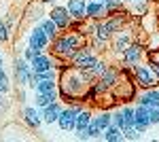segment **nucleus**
<instances>
[{
  "label": "nucleus",
  "mask_w": 159,
  "mask_h": 142,
  "mask_svg": "<svg viewBox=\"0 0 159 142\" xmlns=\"http://www.w3.org/2000/svg\"><path fill=\"white\" fill-rule=\"evenodd\" d=\"M148 121H151V127L159 125V108H151V112H148Z\"/></svg>",
  "instance_id": "obj_35"
},
{
  "label": "nucleus",
  "mask_w": 159,
  "mask_h": 142,
  "mask_svg": "<svg viewBox=\"0 0 159 142\" xmlns=\"http://www.w3.org/2000/svg\"><path fill=\"white\" fill-rule=\"evenodd\" d=\"M108 17L106 11V2H96V0H87V19L91 21H102Z\"/></svg>",
  "instance_id": "obj_18"
},
{
  "label": "nucleus",
  "mask_w": 159,
  "mask_h": 142,
  "mask_svg": "<svg viewBox=\"0 0 159 142\" xmlns=\"http://www.w3.org/2000/svg\"><path fill=\"white\" fill-rule=\"evenodd\" d=\"M38 53H40V51H38V49H34V47H30V45H25V47L21 49V55H24L28 62H32V59L36 57Z\"/></svg>",
  "instance_id": "obj_33"
},
{
  "label": "nucleus",
  "mask_w": 159,
  "mask_h": 142,
  "mask_svg": "<svg viewBox=\"0 0 159 142\" xmlns=\"http://www.w3.org/2000/svg\"><path fill=\"white\" fill-rule=\"evenodd\" d=\"M93 117V112H91V108L83 106L79 110V115H76V123H74V131H85V127L89 125V121Z\"/></svg>",
  "instance_id": "obj_21"
},
{
  "label": "nucleus",
  "mask_w": 159,
  "mask_h": 142,
  "mask_svg": "<svg viewBox=\"0 0 159 142\" xmlns=\"http://www.w3.org/2000/svg\"><path fill=\"white\" fill-rule=\"evenodd\" d=\"M96 2H106V0H96Z\"/></svg>",
  "instance_id": "obj_39"
},
{
  "label": "nucleus",
  "mask_w": 159,
  "mask_h": 142,
  "mask_svg": "<svg viewBox=\"0 0 159 142\" xmlns=\"http://www.w3.org/2000/svg\"><path fill=\"white\" fill-rule=\"evenodd\" d=\"M30 66H32V72H45V70H49V68L55 66V57L51 55L49 51H40L36 57L30 62Z\"/></svg>",
  "instance_id": "obj_15"
},
{
  "label": "nucleus",
  "mask_w": 159,
  "mask_h": 142,
  "mask_svg": "<svg viewBox=\"0 0 159 142\" xmlns=\"http://www.w3.org/2000/svg\"><path fill=\"white\" fill-rule=\"evenodd\" d=\"M121 115H123V130L134 125V106L132 104H123L121 106Z\"/></svg>",
  "instance_id": "obj_28"
},
{
  "label": "nucleus",
  "mask_w": 159,
  "mask_h": 142,
  "mask_svg": "<svg viewBox=\"0 0 159 142\" xmlns=\"http://www.w3.org/2000/svg\"><path fill=\"white\" fill-rule=\"evenodd\" d=\"M25 45L38 49V51H47V49H49V45H51V40L47 38V34L43 32V28H40L38 24H34L32 28H30L28 36H25Z\"/></svg>",
  "instance_id": "obj_10"
},
{
  "label": "nucleus",
  "mask_w": 159,
  "mask_h": 142,
  "mask_svg": "<svg viewBox=\"0 0 159 142\" xmlns=\"http://www.w3.org/2000/svg\"><path fill=\"white\" fill-rule=\"evenodd\" d=\"M148 112H151V108H148V106L138 104V102H136V106H134V125H132V127H136L140 134H147L148 127H151Z\"/></svg>",
  "instance_id": "obj_12"
},
{
  "label": "nucleus",
  "mask_w": 159,
  "mask_h": 142,
  "mask_svg": "<svg viewBox=\"0 0 159 142\" xmlns=\"http://www.w3.org/2000/svg\"><path fill=\"white\" fill-rule=\"evenodd\" d=\"M47 15V11H45V4L43 2H38V0H32L28 7H25V11H24V21L25 24H38L43 17Z\"/></svg>",
  "instance_id": "obj_13"
},
{
  "label": "nucleus",
  "mask_w": 159,
  "mask_h": 142,
  "mask_svg": "<svg viewBox=\"0 0 159 142\" xmlns=\"http://www.w3.org/2000/svg\"><path fill=\"white\" fill-rule=\"evenodd\" d=\"M144 57H147V47L142 45V43H136V40H132L129 45H127V49L121 53V64L123 66H129V68H134L136 64H140V62H144Z\"/></svg>",
  "instance_id": "obj_5"
},
{
  "label": "nucleus",
  "mask_w": 159,
  "mask_h": 142,
  "mask_svg": "<svg viewBox=\"0 0 159 142\" xmlns=\"http://www.w3.org/2000/svg\"><path fill=\"white\" fill-rule=\"evenodd\" d=\"M89 45V36L81 34V32H74V30H64L51 40V55L55 59H61V62H70L72 55L79 51L81 47Z\"/></svg>",
  "instance_id": "obj_2"
},
{
  "label": "nucleus",
  "mask_w": 159,
  "mask_h": 142,
  "mask_svg": "<svg viewBox=\"0 0 159 142\" xmlns=\"http://www.w3.org/2000/svg\"><path fill=\"white\" fill-rule=\"evenodd\" d=\"M98 57H100V53H96L89 45H85V47H81L72 55L70 64H72L74 68H79V70H87V68H91V66L98 62Z\"/></svg>",
  "instance_id": "obj_6"
},
{
  "label": "nucleus",
  "mask_w": 159,
  "mask_h": 142,
  "mask_svg": "<svg viewBox=\"0 0 159 142\" xmlns=\"http://www.w3.org/2000/svg\"><path fill=\"white\" fill-rule=\"evenodd\" d=\"M34 94H57V81H51V79L38 81L36 87H34Z\"/></svg>",
  "instance_id": "obj_24"
},
{
  "label": "nucleus",
  "mask_w": 159,
  "mask_h": 142,
  "mask_svg": "<svg viewBox=\"0 0 159 142\" xmlns=\"http://www.w3.org/2000/svg\"><path fill=\"white\" fill-rule=\"evenodd\" d=\"M38 25L43 28V32L47 34V38H49V40H53L55 36L60 34V30H57V25H55V21H53L51 17H47V15H45V17H43V19L38 21Z\"/></svg>",
  "instance_id": "obj_23"
},
{
  "label": "nucleus",
  "mask_w": 159,
  "mask_h": 142,
  "mask_svg": "<svg viewBox=\"0 0 159 142\" xmlns=\"http://www.w3.org/2000/svg\"><path fill=\"white\" fill-rule=\"evenodd\" d=\"M144 62H147V66H148V70H151V74H153V79H155V83L159 85V59L153 53H147Z\"/></svg>",
  "instance_id": "obj_27"
},
{
  "label": "nucleus",
  "mask_w": 159,
  "mask_h": 142,
  "mask_svg": "<svg viewBox=\"0 0 159 142\" xmlns=\"http://www.w3.org/2000/svg\"><path fill=\"white\" fill-rule=\"evenodd\" d=\"M110 123H112V125H117V127H121V130H123V115H121V108H117V110H112V117H110Z\"/></svg>",
  "instance_id": "obj_34"
},
{
  "label": "nucleus",
  "mask_w": 159,
  "mask_h": 142,
  "mask_svg": "<svg viewBox=\"0 0 159 142\" xmlns=\"http://www.w3.org/2000/svg\"><path fill=\"white\" fill-rule=\"evenodd\" d=\"M138 104H144L148 108H159V87H148V89H140L136 95Z\"/></svg>",
  "instance_id": "obj_14"
},
{
  "label": "nucleus",
  "mask_w": 159,
  "mask_h": 142,
  "mask_svg": "<svg viewBox=\"0 0 159 142\" xmlns=\"http://www.w3.org/2000/svg\"><path fill=\"white\" fill-rule=\"evenodd\" d=\"M64 4H66L68 15L72 19H76V21H85L87 19V0H66Z\"/></svg>",
  "instance_id": "obj_16"
},
{
  "label": "nucleus",
  "mask_w": 159,
  "mask_h": 142,
  "mask_svg": "<svg viewBox=\"0 0 159 142\" xmlns=\"http://www.w3.org/2000/svg\"><path fill=\"white\" fill-rule=\"evenodd\" d=\"M110 117H112V110L104 108V110H100V112H96V115H93V121L98 123L100 130L104 131V130H106V127L110 125Z\"/></svg>",
  "instance_id": "obj_25"
},
{
  "label": "nucleus",
  "mask_w": 159,
  "mask_h": 142,
  "mask_svg": "<svg viewBox=\"0 0 159 142\" xmlns=\"http://www.w3.org/2000/svg\"><path fill=\"white\" fill-rule=\"evenodd\" d=\"M11 2H21V0H11Z\"/></svg>",
  "instance_id": "obj_40"
},
{
  "label": "nucleus",
  "mask_w": 159,
  "mask_h": 142,
  "mask_svg": "<svg viewBox=\"0 0 159 142\" xmlns=\"http://www.w3.org/2000/svg\"><path fill=\"white\" fill-rule=\"evenodd\" d=\"M112 34H115V32H112V28L108 25L106 19H102V21H96V24H93V34H91V36H96V38L104 40V43H110Z\"/></svg>",
  "instance_id": "obj_20"
},
{
  "label": "nucleus",
  "mask_w": 159,
  "mask_h": 142,
  "mask_svg": "<svg viewBox=\"0 0 159 142\" xmlns=\"http://www.w3.org/2000/svg\"><path fill=\"white\" fill-rule=\"evenodd\" d=\"M132 40H134V38H132V32H129L127 28L115 32L112 38H110V43H108V53L115 55V57H121V53L127 49V45H129Z\"/></svg>",
  "instance_id": "obj_7"
},
{
  "label": "nucleus",
  "mask_w": 159,
  "mask_h": 142,
  "mask_svg": "<svg viewBox=\"0 0 159 142\" xmlns=\"http://www.w3.org/2000/svg\"><path fill=\"white\" fill-rule=\"evenodd\" d=\"M4 64V55H2V51H0V66Z\"/></svg>",
  "instance_id": "obj_38"
},
{
  "label": "nucleus",
  "mask_w": 159,
  "mask_h": 142,
  "mask_svg": "<svg viewBox=\"0 0 159 142\" xmlns=\"http://www.w3.org/2000/svg\"><path fill=\"white\" fill-rule=\"evenodd\" d=\"M38 2H43V4H55L57 0H38Z\"/></svg>",
  "instance_id": "obj_36"
},
{
  "label": "nucleus",
  "mask_w": 159,
  "mask_h": 142,
  "mask_svg": "<svg viewBox=\"0 0 159 142\" xmlns=\"http://www.w3.org/2000/svg\"><path fill=\"white\" fill-rule=\"evenodd\" d=\"M55 100H60L57 94H34V106L45 108V106H49L51 102H55Z\"/></svg>",
  "instance_id": "obj_26"
},
{
  "label": "nucleus",
  "mask_w": 159,
  "mask_h": 142,
  "mask_svg": "<svg viewBox=\"0 0 159 142\" xmlns=\"http://www.w3.org/2000/svg\"><path fill=\"white\" fill-rule=\"evenodd\" d=\"M85 106L83 102H76V104H64L60 112V119H57V127L61 131H74V123H76V115L79 110Z\"/></svg>",
  "instance_id": "obj_4"
},
{
  "label": "nucleus",
  "mask_w": 159,
  "mask_h": 142,
  "mask_svg": "<svg viewBox=\"0 0 159 142\" xmlns=\"http://www.w3.org/2000/svg\"><path fill=\"white\" fill-rule=\"evenodd\" d=\"M13 79L17 87H30V79H32V66L24 55H17L13 59Z\"/></svg>",
  "instance_id": "obj_3"
},
{
  "label": "nucleus",
  "mask_w": 159,
  "mask_h": 142,
  "mask_svg": "<svg viewBox=\"0 0 159 142\" xmlns=\"http://www.w3.org/2000/svg\"><path fill=\"white\" fill-rule=\"evenodd\" d=\"M102 140H106V142H123V130L110 123L108 127L102 131Z\"/></svg>",
  "instance_id": "obj_22"
},
{
  "label": "nucleus",
  "mask_w": 159,
  "mask_h": 142,
  "mask_svg": "<svg viewBox=\"0 0 159 142\" xmlns=\"http://www.w3.org/2000/svg\"><path fill=\"white\" fill-rule=\"evenodd\" d=\"M100 81L106 85L108 89H112L115 85L119 83V66L117 64H108V68L102 72V76H100Z\"/></svg>",
  "instance_id": "obj_19"
},
{
  "label": "nucleus",
  "mask_w": 159,
  "mask_h": 142,
  "mask_svg": "<svg viewBox=\"0 0 159 142\" xmlns=\"http://www.w3.org/2000/svg\"><path fill=\"white\" fill-rule=\"evenodd\" d=\"M21 121L25 123V127L32 131H38L43 125V112L38 106H24L21 108Z\"/></svg>",
  "instance_id": "obj_11"
},
{
  "label": "nucleus",
  "mask_w": 159,
  "mask_h": 142,
  "mask_svg": "<svg viewBox=\"0 0 159 142\" xmlns=\"http://www.w3.org/2000/svg\"><path fill=\"white\" fill-rule=\"evenodd\" d=\"M132 72H134V81H136V85H138V89L159 87V85L155 83V79H153V74H151V70H148L147 62H140V64H136L134 68H132Z\"/></svg>",
  "instance_id": "obj_8"
},
{
  "label": "nucleus",
  "mask_w": 159,
  "mask_h": 142,
  "mask_svg": "<svg viewBox=\"0 0 159 142\" xmlns=\"http://www.w3.org/2000/svg\"><path fill=\"white\" fill-rule=\"evenodd\" d=\"M134 2H142V0H123V4H134Z\"/></svg>",
  "instance_id": "obj_37"
},
{
  "label": "nucleus",
  "mask_w": 159,
  "mask_h": 142,
  "mask_svg": "<svg viewBox=\"0 0 159 142\" xmlns=\"http://www.w3.org/2000/svg\"><path fill=\"white\" fill-rule=\"evenodd\" d=\"M140 138H142V134L136 130V127H125V130H123V140L134 142V140H140Z\"/></svg>",
  "instance_id": "obj_32"
},
{
  "label": "nucleus",
  "mask_w": 159,
  "mask_h": 142,
  "mask_svg": "<svg viewBox=\"0 0 159 142\" xmlns=\"http://www.w3.org/2000/svg\"><path fill=\"white\" fill-rule=\"evenodd\" d=\"M7 94H11V79H9L7 70L0 66V95H7Z\"/></svg>",
  "instance_id": "obj_29"
},
{
  "label": "nucleus",
  "mask_w": 159,
  "mask_h": 142,
  "mask_svg": "<svg viewBox=\"0 0 159 142\" xmlns=\"http://www.w3.org/2000/svg\"><path fill=\"white\" fill-rule=\"evenodd\" d=\"M85 131L89 134V140H100V138H102V130L98 127V123L93 121V117H91V121H89V125L85 127Z\"/></svg>",
  "instance_id": "obj_30"
},
{
  "label": "nucleus",
  "mask_w": 159,
  "mask_h": 142,
  "mask_svg": "<svg viewBox=\"0 0 159 142\" xmlns=\"http://www.w3.org/2000/svg\"><path fill=\"white\" fill-rule=\"evenodd\" d=\"M11 36L13 32L9 30V25L4 19H0V45H7V43H11Z\"/></svg>",
  "instance_id": "obj_31"
},
{
  "label": "nucleus",
  "mask_w": 159,
  "mask_h": 142,
  "mask_svg": "<svg viewBox=\"0 0 159 142\" xmlns=\"http://www.w3.org/2000/svg\"><path fill=\"white\" fill-rule=\"evenodd\" d=\"M89 85H91V81L83 74V70L74 68L72 64L68 62L60 70V76H57V94H60V100L64 104H76V102H81L85 91L89 89Z\"/></svg>",
  "instance_id": "obj_1"
},
{
  "label": "nucleus",
  "mask_w": 159,
  "mask_h": 142,
  "mask_svg": "<svg viewBox=\"0 0 159 142\" xmlns=\"http://www.w3.org/2000/svg\"><path fill=\"white\" fill-rule=\"evenodd\" d=\"M47 17H51L53 21H55V25H57V30L60 32H64V30H68L70 28V24H72V17L68 15V9H66V4H53L49 11H47Z\"/></svg>",
  "instance_id": "obj_9"
},
{
  "label": "nucleus",
  "mask_w": 159,
  "mask_h": 142,
  "mask_svg": "<svg viewBox=\"0 0 159 142\" xmlns=\"http://www.w3.org/2000/svg\"><path fill=\"white\" fill-rule=\"evenodd\" d=\"M61 108H64V102H61V100H55V102H51L49 106L40 108V112H43V123H45V125H53V123H57Z\"/></svg>",
  "instance_id": "obj_17"
},
{
  "label": "nucleus",
  "mask_w": 159,
  "mask_h": 142,
  "mask_svg": "<svg viewBox=\"0 0 159 142\" xmlns=\"http://www.w3.org/2000/svg\"><path fill=\"white\" fill-rule=\"evenodd\" d=\"M157 59H159V55H157Z\"/></svg>",
  "instance_id": "obj_41"
}]
</instances>
